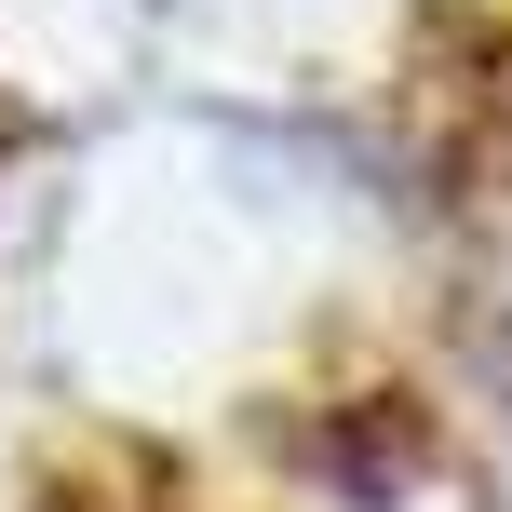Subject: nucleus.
Masks as SVG:
<instances>
[{"instance_id":"f257e3e1","label":"nucleus","mask_w":512,"mask_h":512,"mask_svg":"<svg viewBox=\"0 0 512 512\" xmlns=\"http://www.w3.org/2000/svg\"><path fill=\"white\" fill-rule=\"evenodd\" d=\"M283 459H297L310 486H337L351 512H378V499H405L418 472H432V418H418L405 391H351V405H324L310 432H283Z\"/></svg>"}]
</instances>
